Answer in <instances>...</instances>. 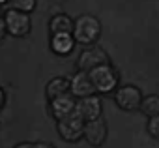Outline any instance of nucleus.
<instances>
[{"label": "nucleus", "instance_id": "nucleus-15", "mask_svg": "<svg viewBox=\"0 0 159 148\" xmlns=\"http://www.w3.org/2000/svg\"><path fill=\"white\" fill-rule=\"evenodd\" d=\"M8 6H11V10H17V12H32L34 6H36V0H8Z\"/></svg>", "mask_w": 159, "mask_h": 148}, {"label": "nucleus", "instance_id": "nucleus-12", "mask_svg": "<svg viewBox=\"0 0 159 148\" xmlns=\"http://www.w3.org/2000/svg\"><path fill=\"white\" fill-rule=\"evenodd\" d=\"M49 28L52 34H71L73 32V21L67 15H54L49 23Z\"/></svg>", "mask_w": 159, "mask_h": 148}, {"label": "nucleus", "instance_id": "nucleus-7", "mask_svg": "<svg viewBox=\"0 0 159 148\" xmlns=\"http://www.w3.org/2000/svg\"><path fill=\"white\" fill-rule=\"evenodd\" d=\"M75 111H77V114L81 116L84 122L96 120L101 114V99L96 94L86 96V98H81V99H79V103H77V107H75Z\"/></svg>", "mask_w": 159, "mask_h": 148}, {"label": "nucleus", "instance_id": "nucleus-6", "mask_svg": "<svg viewBox=\"0 0 159 148\" xmlns=\"http://www.w3.org/2000/svg\"><path fill=\"white\" fill-rule=\"evenodd\" d=\"M140 99H142V94L137 86H131V85H125V86H120L116 88V94H114V101L120 109L124 111H135L139 109L140 105Z\"/></svg>", "mask_w": 159, "mask_h": 148}, {"label": "nucleus", "instance_id": "nucleus-8", "mask_svg": "<svg viewBox=\"0 0 159 148\" xmlns=\"http://www.w3.org/2000/svg\"><path fill=\"white\" fill-rule=\"evenodd\" d=\"M83 135L92 146H101L105 142V139H107V124H105V120L96 118V120L84 122Z\"/></svg>", "mask_w": 159, "mask_h": 148}, {"label": "nucleus", "instance_id": "nucleus-11", "mask_svg": "<svg viewBox=\"0 0 159 148\" xmlns=\"http://www.w3.org/2000/svg\"><path fill=\"white\" fill-rule=\"evenodd\" d=\"M73 43H75V39L71 34H52L51 49L56 54H69L73 49Z\"/></svg>", "mask_w": 159, "mask_h": 148}, {"label": "nucleus", "instance_id": "nucleus-13", "mask_svg": "<svg viewBox=\"0 0 159 148\" xmlns=\"http://www.w3.org/2000/svg\"><path fill=\"white\" fill-rule=\"evenodd\" d=\"M66 92H69V81L67 79L56 77V79L49 81V85H47V98L49 99H54V98H58Z\"/></svg>", "mask_w": 159, "mask_h": 148}, {"label": "nucleus", "instance_id": "nucleus-5", "mask_svg": "<svg viewBox=\"0 0 159 148\" xmlns=\"http://www.w3.org/2000/svg\"><path fill=\"white\" fill-rule=\"evenodd\" d=\"M103 64H109V56L99 47H88V49H84L81 54H79V60H77L79 71H90V69H94L98 66H103Z\"/></svg>", "mask_w": 159, "mask_h": 148}, {"label": "nucleus", "instance_id": "nucleus-10", "mask_svg": "<svg viewBox=\"0 0 159 148\" xmlns=\"http://www.w3.org/2000/svg\"><path fill=\"white\" fill-rule=\"evenodd\" d=\"M75 107H77L75 96H71L69 92H66V94H62V96L51 99V111H52V114H54L56 120H60V118L71 114V113L75 111Z\"/></svg>", "mask_w": 159, "mask_h": 148}, {"label": "nucleus", "instance_id": "nucleus-17", "mask_svg": "<svg viewBox=\"0 0 159 148\" xmlns=\"http://www.w3.org/2000/svg\"><path fill=\"white\" fill-rule=\"evenodd\" d=\"M4 34H6V26H4V17L0 13V39L4 38Z\"/></svg>", "mask_w": 159, "mask_h": 148}, {"label": "nucleus", "instance_id": "nucleus-16", "mask_svg": "<svg viewBox=\"0 0 159 148\" xmlns=\"http://www.w3.org/2000/svg\"><path fill=\"white\" fill-rule=\"evenodd\" d=\"M148 133L153 139H159V114L150 116V120H148Z\"/></svg>", "mask_w": 159, "mask_h": 148}, {"label": "nucleus", "instance_id": "nucleus-2", "mask_svg": "<svg viewBox=\"0 0 159 148\" xmlns=\"http://www.w3.org/2000/svg\"><path fill=\"white\" fill-rule=\"evenodd\" d=\"M88 75H90V81H92L96 92L107 94V92H111V90L116 88L118 73H116V69L111 64H103V66H98V67L90 69Z\"/></svg>", "mask_w": 159, "mask_h": 148}, {"label": "nucleus", "instance_id": "nucleus-19", "mask_svg": "<svg viewBox=\"0 0 159 148\" xmlns=\"http://www.w3.org/2000/svg\"><path fill=\"white\" fill-rule=\"evenodd\" d=\"M15 148H32V142H23V144H17Z\"/></svg>", "mask_w": 159, "mask_h": 148}, {"label": "nucleus", "instance_id": "nucleus-14", "mask_svg": "<svg viewBox=\"0 0 159 148\" xmlns=\"http://www.w3.org/2000/svg\"><path fill=\"white\" fill-rule=\"evenodd\" d=\"M139 109H140L146 116H155V114H159V96H146L144 99H140Z\"/></svg>", "mask_w": 159, "mask_h": 148}, {"label": "nucleus", "instance_id": "nucleus-18", "mask_svg": "<svg viewBox=\"0 0 159 148\" xmlns=\"http://www.w3.org/2000/svg\"><path fill=\"white\" fill-rule=\"evenodd\" d=\"M32 148H54V146H51L47 142H32Z\"/></svg>", "mask_w": 159, "mask_h": 148}, {"label": "nucleus", "instance_id": "nucleus-1", "mask_svg": "<svg viewBox=\"0 0 159 148\" xmlns=\"http://www.w3.org/2000/svg\"><path fill=\"white\" fill-rule=\"evenodd\" d=\"M101 34V25L94 15H81L73 23V39L83 43V45H92Z\"/></svg>", "mask_w": 159, "mask_h": 148}, {"label": "nucleus", "instance_id": "nucleus-20", "mask_svg": "<svg viewBox=\"0 0 159 148\" xmlns=\"http://www.w3.org/2000/svg\"><path fill=\"white\" fill-rule=\"evenodd\" d=\"M4 99H6V98H4V92H2V88H0V109L4 107Z\"/></svg>", "mask_w": 159, "mask_h": 148}, {"label": "nucleus", "instance_id": "nucleus-3", "mask_svg": "<svg viewBox=\"0 0 159 148\" xmlns=\"http://www.w3.org/2000/svg\"><path fill=\"white\" fill-rule=\"evenodd\" d=\"M83 129H84V120L77 114V111H73L71 114H67V116L58 120V131L69 142H75V141L81 139L83 137Z\"/></svg>", "mask_w": 159, "mask_h": 148}, {"label": "nucleus", "instance_id": "nucleus-9", "mask_svg": "<svg viewBox=\"0 0 159 148\" xmlns=\"http://www.w3.org/2000/svg\"><path fill=\"white\" fill-rule=\"evenodd\" d=\"M69 92L75 98H86L96 94V88L90 81L88 71H79L77 75H73V79L69 81Z\"/></svg>", "mask_w": 159, "mask_h": 148}, {"label": "nucleus", "instance_id": "nucleus-4", "mask_svg": "<svg viewBox=\"0 0 159 148\" xmlns=\"http://www.w3.org/2000/svg\"><path fill=\"white\" fill-rule=\"evenodd\" d=\"M4 26L6 32H10L11 36H26L30 32V19L26 13L17 12V10H8L4 13Z\"/></svg>", "mask_w": 159, "mask_h": 148}]
</instances>
